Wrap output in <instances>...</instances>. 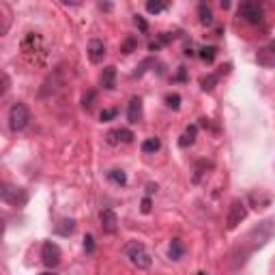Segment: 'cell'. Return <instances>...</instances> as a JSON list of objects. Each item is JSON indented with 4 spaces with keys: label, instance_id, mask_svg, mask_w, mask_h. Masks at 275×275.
<instances>
[{
    "label": "cell",
    "instance_id": "ac0fdd59",
    "mask_svg": "<svg viewBox=\"0 0 275 275\" xmlns=\"http://www.w3.org/2000/svg\"><path fill=\"white\" fill-rule=\"evenodd\" d=\"M110 179H112L114 183H119V185H125V183H127V174L123 172V170H112V172H110Z\"/></svg>",
    "mask_w": 275,
    "mask_h": 275
},
{
    "label": "cell",
    "instance_id": "52a82bcc",
    "mask_svg": "<svg viewBox=\"0 0 275 275\" xmlns=\"http://www.w3.org/2000/svg\"><path fill=\"white\" fill-rule=\"evenodd\" d=\"M245 215H247L245 202L234 200L232 205H230V211H228V230H234V228H237L241 221L245 219Z\"/></svg>",
    "mask_w": 275,
    "mask_h": 275
},
{
    "label": "cell",
    "instance_id": "7402d4cb",
    "mask_svg": "<svg viewBox=\"0 0 275 275\" xmlns=\"http://www.w3.org/2000/svg\"><path fill=\"white\" fill-rule=\"evenodd\" d=\"M166 101H168V106L172 108V110H179V106H181V103H179V101H181V97H179V95H168V99H166Z\"/></svg>",
    "mask_w": 275,
    "mask_h": 275
},
{
    "label": "cell",
    "instance_id": "277c9868",
    "mask_svg": "<svg viewBox=\"0 0 275 275\" xmlns=\"http://www.w3.org/2000/svg\"><path fill=\"white\" fill-rule=\"evenodd\" d=\"M41 260L48 269H56L61 265V247L52 241H45L43 247H41Z\"/></svg>",
    "mask_w": 275,
    "mask_h": 275
},
{
    "label": "cell",
    "instance_id": "6da1fadb",
    "mask_svg": "<svg viewBox=\"0 0 275 275\" xmlns=\"http://www.w3.org/2000/svg\"><path fill=\"white\" fill-rule=\"evenodd\" d=\"M273 234H275V219L263 221L258 228H254V230L245 237V241H241V258L237 260V265H243L247 260V256L254 254L256 250H260Z\"/></svg>",
    "mask_w": 275,
    "mask_h": 275
},
{
    "label": "cell",
    "instance_id": "3957f363",
    "mask_svg": "<svg viewBox=\"0 0 275 275\" xmlns=\"http://www.w3.org/2000/svg\"><path fill=\"white\" fill-rule=\"evenodd\" d=\"M30 121V110L26 108V103H13L9 110V127L11 132H22Z\"/></svg>",
    "mask_w": 275,
    "mask_h": 275
},
{
    "label": "cell",
    "instance_id": "5b68a950",
    "mask_svg": "<svg viewBox=\"0 0 275 275\" xmlns=\"http://www.w3.org/2000/svg\"><path fill=\"white\" fill-rule=\"evenodd\" d=\"M239 17H243L247 24H260L263 22V6L258 2H243L239 6Z\"/></svg>",
    "mask_w": 275,
    "mask_h": 275
},
{
    "label": "cell",
    "instance_id": "ba28073f",
    "mask_svg": "<svg viewBox=\"0 0 275 275\" xmlns=\"http://www.w3.org/2000/svg\"><path fill=\"white\" fill-rule=\"evenodd\" d=\"M99 219H101V228L106 234H114L119 230V215H116L112 208H103L99 213Z\"/></svg>",
    "mask_w": 275,
    "mask_h": 275
},
{
    "label": "cell",
    "instance_id": "ffe728a7",
    "mask_svg": "<svg viewBox=\"0 0 275 275\" xmlns=\"http://www.w3.org/2000/svg\"><path fill=\"white\" fill-rule=\"evenodd\" d=\"M215 82H217V75H208V77H202V90H208L211 93L213 86H215Z\"/></svg>",
    "mask_w": 275,
    "mask_h": 275
},
{
    "label": "cell",
    "instance_id": "8fae6325",
    "mask_svg": "<svg viewBox=\"0 0 275 275\" xmlns=\"http://www.w3.org/2000/svg\"><path fill=\"white\" fill-rule=\"evenodd\" d=\"M127 119H129V123H138L142 119V99H140V97H134V99L129 101Z\"/></svg>",
    "mask_w": 275,
    "mask_h": 275
},
{
    "label": "cell",
    "instance_id": "484cf974",
    "mask_svg": "<svg viewBox=\"0 0 275 275\" xmlns=\"http://www.w3.org/2000/svg\"><path fill=\"white\" fill-rule=\"evenodd\" d=\"M150 211V198H144L142 200V213H148Z\"/></svg>",
    "mask_w": 275,
    "mask_h": 275
},
{
    "label": "cell",
    "instance_id": "4316f807",
    "mask_svg": "<svg viewBox=\"0 0 275 275\" xmlns=\"http://www.w3.org/2000/svg\"><path fill=\"white\" fill-rule=\"evenodd\" d=\"M134 45H136V43H134V39H129V41L125 43V54H129V52L134 50Z\"/></svg>",
    "mask_w": 275,
    "mask_h": 275
},
{
    "label": "cell",
    "instance_id": "cb8c5ba5",
    "mask_svg": "<svg viewBox=\"0 0 275 275\" xmlns=\"http://www.w3.org/2000/svg\"><path fill=\"white\" fill-rule=\"evenodd\" d=\"M119 136L123 138V142H132V132H127V129H121V132H119Z\"/></svg>",
    "mask_w": 275,
    "mask_h": 275
},
{
    "label": "cell",
    "instance_id": "7c38bea8",
    "mask_svg": "<svg viewBox=\"0 0 275 275\" xmlns=\"http://www.w3.org/2000/svg\"><path fill=\"white\" fill-rule=\"evenodd\" d=\"M114 75H116V69L114 67H106V69H103V73H101L103 88H108V90L114 88Z\"/></svg>",
    "mask_w": 275,
    "mask_h": 275
},
{
    "label": "cell",
    "instance_id": "d4e9b609",
    "mask_svg": "<svg viewBox=\"0 0 275 275\" xmlns=\"http://www.w3.org/2000/svg\"><path fill=\"white\" fill-rule=\"evenodd\" d=\"M112 116H116V110H108V112H103V114H101V121H110Z\"/></svg>",
    "mask_w": 275,
    "mask_h": 275
},
{
    "label": "cell",
    "instance_id": "e0dca14e",
    "mask_svg": "<svg viewBox=\"0 0 275 275\" xmlns=\"http://www.w3.org/2000/svg\"><path fill=\"white\" fill-rule=\"evenodd\" d=\"M181 256H183V245H181L179 239H174L172 245H170V258H172V260H179Z\"/></svg>",
    "mask_w": 275,
    "mask_h": 275
},
{
    "label": "cell",
    "instance_id": "83f0119b",
    "mask_svg": "<svg viewBox=\"0 0 275 275\" xmlns=\"http://www.w3.org/2000/svg\"><path fill=\"white\" fill-rule=\"evenodd\" d=\"M41 275H54V273H41Z\"/></svg>",
    "mask_w": 275,
    "mask_h": 275
},
{
    "label": "cell",
    "instance_id": "603a6c76",
    "mask_svg": "<svg viewBox=\"0 0 275 275\" xmlns=\"http://www.w3.org/2000/svg\"><path fill=\"white\" fill-rule=\"evenodd\" d=\"M84 250H86L88 254L95 252V241H93V237H90V234H86V239H84Z\"/></svg>",
    "mask_w": 275,
    "mask_h": 275
},
{
    "label": "cell",
    "instance_id": "30bf717a",
    "mask_svg": "<svg viewBox=\"0 0 275 275\" xmlns=\"http://www.w3.org/2000/svg\"><path fill=\"white\" fill-rule=\"evenodd\" d=\"M258 63L260 65H267V67H275V43L267 45V48H263L258 52Z\"/></svg>",
    "mask_w": 275,
    "mask_h": 275
},
{
    "label": "cell",
    "instance_id": "d6986e66",
    "mask_svg": "<svg viewBox=\"0 0 275 275\" xmlns=\"http://www.w3.org/2000/svg\"><path fill=\"white\" fill-rule=\"evenodd\" d=\"M166 9V2H161V0H150V2H146V11L148 13H159V11H163Z\"/></svg>",
    "mask_w": 275,
    "mask_h": 275
},
{
    "label": "cell",
    "instance_id": "5bb4252c",
    "mask_svg": "<svg viewBox=\"0 0 275 275\" xmlns=\"http://www.w3.org/2000/svg\"><path fill=\"white\" fill-rule=\"evenodd\" d=\"M161 148V142H159V138H148V140H144L142 142V153H157V150Z\"/></svg>",
    "mask_w": 275,
    "mask_h": 275
},
{
    "label": "cell",
    "instance_id": "9a60e30c",
    "mask_svg": "<svg viewBox=\"0 0 275 275\" xmlns=\"http://www.w3.org/2000/svg\"><path fill=\"white\" fill-rule=\"evenodd\" d=\"M65 226H61V224H56V232L58 234H63V237H67V234H71L75 230V219H61Z\"/></svg>",
    "mask_w": 275,
    "mask_h": 275
},
{
    "label": "cell",
    "instance_id": "9c48e42d",
    "mask_svg": "<svg viewBox=\"0 0 275 275\" xmlns=\"http://www.w3.org/2000/svg\"><path fill=\"white\" fill-rule=\"evenodd\" d=\"M88 58H90V63H101L103 61V56H106V43L101 41V39H93V41L88 43Z\"/></svg>",
    "mask_w": 275,
    "mask_h": 275
},
{
    "label": "cell",
    "instance_id": "8992f818",
    "mask_svg": "<svg viewBox=\"0 0 275 275\" xmlns=\"http://www.w3.org/2000/svg\"><path fill=\"white\" fill-rule=\"evenodd\" d=\"M0 196H2V200L6 202V205H13V206H22L26 200H28V196H26V192L22 187H11V185H2V192H0Z\"/></svg>",
    "mask_w": 275,
    "mask_h": 275
},
{
    "label": "cell",
    "instance_id": "44dd1931",
    "mask_svg": "<svg viewBox=\"0 0 275 275\" xmlns=\"http://www.w3.org/2000/svg\"><path fill=\"white\" fill-rule=\"evenodd\" d=\"M215 54H217V50H215V48H205V50H202V58H205L206 63H213Z\"/></svg>",
    "mask_w": 275,
    "mask_h": 275
},
{
    "label": "cell",
    "instance_id": "2e32d148",
    "mask_svg": "<svg viewBox=\"0 0 275 275\" xmlns=\"http://www.w3.org/2000/svg\"><path fill=\"white\" fill-rule=\"evenodd\" d=\"M198 11H200V22L202 24H213V13H211V9H208L206 4H200L198 6Z\"/></svg>",
    "mask_w": 275,
    "mask_h": 275
},
{
    "label": "cell",
    "instance_id": "4fadbf2b",
    "mask_svg": "<svg viewBox=\"0 0 275 275\" xmlns=\"http://www.w3.org/2000/svg\"><path fill=\"white\" fill-rule=\"evenodd\" d=\"M196 134H198V127H196V125H192V127H187V129H185V134H183V136H181V140H179V144H181V146H183V148H185V146H189V144H194V140H196Z\"/></svg>",
    "mask_w": 275,
    "mask_h": 275
},
{
    "label": "cell",
    "instance_id": "7a4b0ae2",
    "mask_svg": "<svg viewBox=\"0 0 275 275\" xmlns=\"http://www.w3.org/2000/svg\"><path fill=\"white\" fill-rule=\"evenodd\" d=\"M125 254H127V258L132 260V265L138 267V269H148V267L153 265V258H150L148 250L140 241H129L125 247Z\"/></svg>",
    "mask_w": 275,
    "mask_h": 275
}]
</instances>
